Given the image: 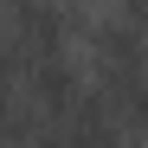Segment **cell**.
I'll list each match as a JSON object with an SVG mask.
<instances>
[{"label": "cell", "mask_w": 148, "mask_h": 148, "mask_svg": "<svg viewBox=\"0 0 148 148\" xmlns=\"http://www.w3.org/2000/svg\"><path fill=\"white\" fill-rule=\"evenodd\" d=\"M122 26H129V32H148V0H122Z\"/></svg>", "instance_id": "cell-1"}]
</instances>
